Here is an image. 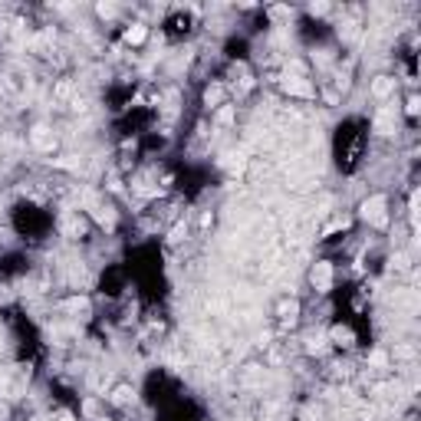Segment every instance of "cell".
<instances>
[{
    "label": "cell",
    "instance_id": "obj_1",
    "mask_svg": "<svg viewBox=\"0 0 421 421\" xmlns=\"http://www.w3.org/2000/svg\"><path fill=\"white\" fill-rule=\"evenodd\" d=\"M362 217L382 227V224L388 221V217H385V198H368L366 204H362Z\"/></svg>",
    "mask_w": 421,
    "mask_h": 421
},
{
    "label": "cell",
    "instance_id": "obj_2",
    "mask_svg": "<svg viewBox=\"0 0 421 421\" xmlns=\"http://www.w3.org/2000/svg\"><path fill=\"white\" fill-rule=\"evenodd\" d=\"M313 283H316V289H329V283H333V270H329V263H316V270H313Z\"/></svg>",
    "mask_w": 421,
    "mask_h": 421
},
{
    "label": "cell",
    "instance_id": "obj_3",
    "mask_svg": "<svg viewBox=\"0 0 421 421\" xmlns=\"http://www.w3.org/2000/svg\"><path fill=\"white\" fill-rule=\"evenodd\" d=\"M375 129L382 135H388L392 129H395V112H378V119H375Z\"/></svg>",
    "mask_w": 421,
    "mask_h": 421
},
{
    "label": "cell",
    "instance_id": "obj_4",
    "mask_svg": "<svg viewBox=\"0 0 421 421\" xmlns=\"http://www.w3.org/2000/svg\"><path fill=\"white\" fill-rule=\"evenodd\" d=\"M33 142L40 145V148H53V138H50V132H46V129H36V132H33Z\"/></svg>",
    "mask_w": 421,
    "mask_h": 421
},
{
    "label": "cell",
    "instance_id": "obj_5",
    "mask_svg": "<svg viewBox=\"0 0 421 421\" xmlns=\"http://www.w3.org/2000/svg\"><path fill=\"white\" fill-rule=\"evenodd\" d=\"M287 89H289V92H296V96H310V86H306V82H299V79H287Z\"/></svg>",
    "mask_w": 421,
    "mask_h": 421
},
{
    "label": "cell",
    "instance_id": "obj_6",
    "mask_svg": "<svg viewBox=\"0 0 421 421\" xmlns=\"http://www.w3.org/2000/svg\"><path fill=\"white\" fill-rule=\"evenodd\" d=\"M392 86H395L392 79H378L375 86H372V92H375V96H388V92H392Z\"/></svg>",
    "mask_w": 421,
    "mask_h": 421
},
{
    "label": "cell",
    "instance_id": "obj_7",
    "mask_svg": "<svg viewBox=\"0 0 421 421\" xmlns=\"http://www.w3.org/2000/svg\"><path fill=\"white\" fill-rule=\"evenodd\" d=\"M125 40H129V43H142L145 40V26H132V30L125 33Z\"/></svg>",
    "mask_w": 421,
    "mask_h": 421
},
{
    "label": "cell",
    "instance_id": "obj_8",
    "mask_svg": "<svg viewBox=\"0 0 421 421\" xmlns=\"http://www.w3.org/2000/svg\"><path fill=\"white\" fill-rule=\"evenodd\" d=\"M221 96H224V89L214 86V89H208V96H204V99H208V105H210V102H221Z\"/></svg>",
    "mask_w": 421,
    "mask_h": 421
},
{
    "label": "cell",
    "instance_id": "obj_9",
    "mask_svg": "<svg viewBox=\"0 0 421 421\" xmlns=\"http://www.w3.org/2000/svg\"><path fill=\"white\" fill-rule=\"evenodd\" d=\"M217 122H221V125H231V122H234V109H221V112H217Z\"/></svg>",
    "mask_w": 421,
    "mask_h": 421
},
{
    "label": "cell",
    "instance_id": "obj_10",
    "mask_svg": "<svg viewBox=\"0 0 421 421\" xmlns=\"http://www.w3.org/2000/svg\"><path fill=\"white\" fill-rule=\"evenodd\" d=\"M99 13H102V17H112V13H115V7H109V3H102V7H99Z\"/></svg>",
    "mask_w": 421,
    "mask_h": 421
},
{
    "label": "cell",
    "instance_id": "obj_11",
    "mask_svg": "<svg viewBox=\"0 0 421 421\" xmlns=\"http://www.w3.org/2000/svg\"><path fill=\"white\" fill-rule=\"evenodd\" d=\"M59 421H73V415H69V411H63V415H59Z\"/></svg>",
    "mask_w": 421,
    "mask_h": 421
}]
</instances>
